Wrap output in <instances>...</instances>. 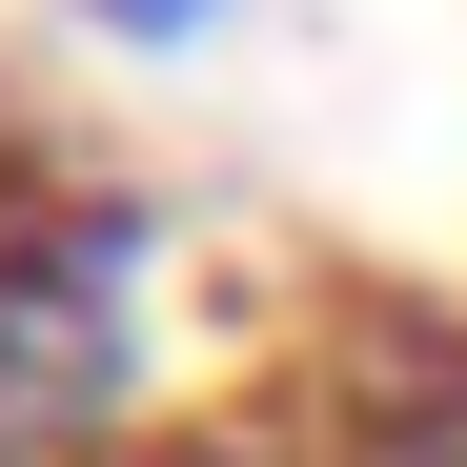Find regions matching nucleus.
Here are the masks:
<instances>
[{"label":"nucleus","instance_id":"2","mask_svg":"<svg viewBox=\"0 0 467 467\" xmlns=\"http://www.w3.org/2000/svg\"><path fill=\"white\" fill-rule=\"evenodd\" d=\"M61 21H82L102 61H203L223 21H244V0H61Z\"/></svg>","mask_w":467,"mask_h":467},{"label":"nucleus","instance_id":"1","mask_svg":"<svg viewBox=\"0 0 467 467\" xmlns=\"http://www.w3.org/2000/svg\"><path fill=\"white\" fill-rule=\"evenodd\" d=\"M285 386L326 427V467H467V305L447 285H326Z\"/></svg>","mask_w":467,"mask_h":467}]
</instances>
